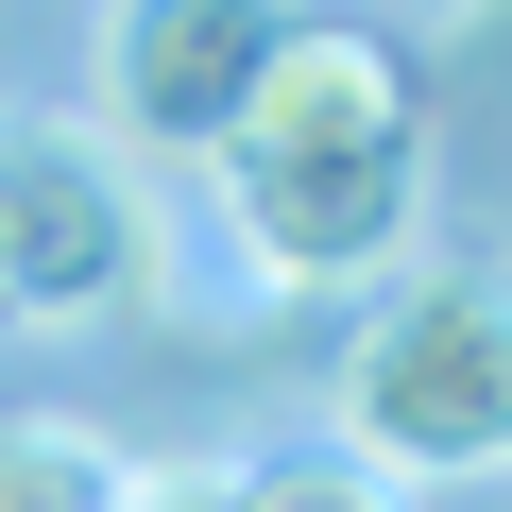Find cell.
Returning <instances> with one entry per match:
<instances>
[{
	"label": "cell",
	"mask_w": 512,
	"mask_h": 512,
	"mask_svg": "<svg viewBox=\"0 0 512 512\" xmlns=\"http://www.w3.org/2000/svg\"><path fill=\"white\" fill-rule=\"evenodd\" d=\"M222 222L274 291H359L427 205V103L410 52L376 18H291V52L256 69V103L222 120Z\"/></svg>",
	"instance_id": "6da1fadb"
},
{
	"label": "cell",
	"mask_w": 512,
	"mask_h": 512,
	"mask_svg": "<svg viewBox=\"0 0 512 512\" xmlns=\"http://www.w3.org/2000/svg\"><path fill=\"white\" fill-rule=\"evenodd\" d=\"M342 444L410 478H495L512 461V274H410L342 342Z\"/></svg>",
	"instance_id": "7a4b0ae2"
},
{
	"label": "cell",
	"mask_w": 512,
	"mask_h": 512,
	"mask_svg": "<svg viewBox=\"0 0 512 512\" xmlns=\"http://www.w3.org/2000/svg\"><path fill=\"white\" fill-rule=\"evenodd\" d=\"M120 308H154V205L120 137L0 103V325H120Z\"/></svg>",
	"instance_id": "3957f363"
},
{
	"label": "cell",
	"mask_w": 512,
	"mask_h": 512,
	"mask_svg": "<svg viewBox=\"0 0 512 512\" xmlns=\"http://www.w3.org/2000/svg\"><path fill=\"white\" fill-rule=\"evenodd\" d=\"M308 0H103V120L137 154H222L256 69L291 52Z\"/></svg>",
	"instance_id": "277c9868"
},
{
	"label": "cell",
	"mask_w": 512,
	"mask_h": 512,
	"mask_svg": "<svg viewBox=\"0 0 512 512\" xmlns=\"http://www.w3.org/2000/svg\"><path fill=\"white\" fill-rule=\"evenodd\" d=\"M120 444L69 427V410H0V512H120Z\"/></svg>",
	"instance_id": "5b68a950"
},
{
	"label": "cell",
	"mask_w": 512,
	"mask_h": 512,
	"mask_svg": "<svg viewBox=\"0 0 512 512\" xmlns=\"http://www.w3.org/2000/svg\"><path fill=\"white\" fill-rule=\"evenodd\" d=\"M239 495H256V512H410V495H393L359 444H291V461H239Z\"/></svg>",
	"instance_id": "8992f818"
},
{
	"label": "cell",
	"mask_w": 512,
	"mask_h": 512,
	"mask_svg": "<svg viewBox=\"0 0 512 512\" xmlns=\"http://www.w3.org/2000/svg\"><path fill=\"white\" fill-rule=\"evenodd\" d=\"M120 512H256V495H239V461H137Z\"/></svg>",
	"instance_id": "52a82bcc"
}]
</instances>
